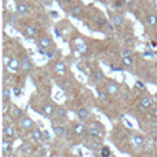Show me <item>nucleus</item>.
<instances>
[{
	"instance_id": "10",
	"label": "nucleus",
	"mask_w": 157,
	"mask_h": 157,
	"mask_svg": "<svg viewBox=\"0 0 157 157\" xmlns=\"http://www.w3.org/2000/svg\"><path fill=\"white\" fill-rule=\"evenodd\" d=\"M6 65H7V68L10 69V71H14V72H15L17 69H18L19 66H21V62H18V61L15 59V58H13V59L8 61V62L6 63Z\"/></svg>"
},
{
	"instance_id": "14",
	"label": "nucleus",
	"mask_w": 157,
	"mask_h": 157,
	"mask_svg": "<svg viewBox=\"0 0 157 157\" xmlns=\"http://www.w3.org/2000/svg\"><path fill=\"white\" fill-rule=\"evenodd\" d=\"M43 113L47 114V116H51V114L54 113V106H52L51 103H46V105H43Z\"/></svg>"
},
{
	"instance_id": "29",
	"label": "nucleus",
	"mask_w": 157,
	"mask_h": 157,
	"mask_svg": "<svg viewBox=\"0 0 157 157\" xmlns=\"http://www.w3.org/2000/svg\"><path fill=\"white\" fill-rule=\"evenodd\" d=\"M101 155H102L103 157H109V156H112V153H110V149H109V147H102V149H101Z\"/></svg>"
},
{
	"instance_id": "43",
	"label": "nucleus",
	"mask_w": 157,
	"mask_h": 157,
	"mask_svg": "<svg viewBox=\"0 0 157 157\" xmlns=\"http://www.w3.org/2000/svg\"><path fill=\"white\" fill-rule=\"evenodd\" d=\"M61 2H62V3H69L71 0H61Z\"/></svg>"
},
{
	"instance_id": "40",
	"label": "nucleus",
	"mask_w": 157,
	"mask_h": 157,
	"mask_svg": "<svg viewBox=\"0 0 157 157\" xmlns=\"http://www.w3.org/2000/svg\"><path fill=\"white\" fill-rule=\"evenodd\" d=\"M152 114H153V117H155V119L157 120V106L152 110Z\"/></svg>"
},
{
	"instance_id": "21",
	"label": "nucleus",
	"mask_w": 157,
	"mask_h": 157,
	"mask_svg": "<svg viewBox=\"0 0 157 157\" xmlns=\"http://www.w3.org/2000/svg\"><path fill=\"white\" fill-rule=\"evenodd\" d=\"M146 22L150 25V26H156L157 25V15H155V14H149L146 18Z\"/></svg>"
},
{
	"instance_id": "44",
	"label": "nucleus",
	"mask_w": 157,
	"mask_h": 157,
	"mask_svg": "<svg viewBox=\"0 0 157 157\" xmlns=\"http://www.w3.org/2000/svg\"><path fill=\"white\" fill-rule=\"evenodd\" d=\"M156 39H157V36H156Z\"/></svg>"
},
{
	"instance_id": "23",
	"label": "nucleus",
	"mask_w": 157,
	"mask_h": 157,
	"mask_svg": "<svg viewBox=\"0 0 157 157\" xmlns=\"http://www.w3.org/2000/svg\"><path fill=\"white\" fill-rule=\"evenodd\" d=\"M65 131H66V128L62 127V125H57V127L54 128V132L57 136H62L63 134H65Z\"/></svg>"
},
{
	"instance_id": "41",
	"label": "nucleus",
	"mask_w": 157,
	"mask_h": 157,
	"mask_svg": "<svg viewBox=\"0 0 157 157\" xmlns=\"http://www.w3.org/2000/svg\"><path fill=\"white\" fill-rule=\"evenodd\" d=\"M40 2L43 3V4H47V6L51 4V0H40Z\"/></svg>"
},
{
	"instance_id": "33",
	"label": "nucleus",
	"mask_w": 157,
	"mask_h": 157,
	"mask_svg": "<svg viewBox=\"0 0 157 157\" xmlns=\"http://www.w3.org/2000/svg\"><path fill=\"white\" fill-rule=\"evenodd\" d=\"M8 22H10V24H15L17 22V15H14L13 14V15L8 17Z\"/></svg>"
},
{
	"instance_id": "7",
	"label": "nucleus",
	"mask_w": 157,
	"mask_h": 157,
	"mask_svg": "<svg viewBox=\"0 0 157 157\" xmlns=\"http://www.w3.org/2000/svg\"><path fill=\"white\" fill-rule=\"evenodd\" d=\"M14 135H15V128H14L13 125H6V128H4V138L13 139Z\"/></svg>"
},
{
	"instance_id": "31",
	"label": "nucleus",
	"mask_w": 157,
	"mask_h": 157,
	"mask_svg": "<svg viewBox=\"0 0 157 157\" xmlns=\"http://www.w3.org/2000/svg\"><path fill=\"white\" fill-rule=\"evenodd\" d=\"M131 54H132V52H131V50H130V48H124V50H121V57H130Z\"/></svg>"
},
{
	"instance_id": "5",
	"label": "nucleus",
	"mask_w": 157,
	"mask_h": 157,
	"mask_svg": "<svg viewBox=\"0 0 157 157\" xmlns=\"http://www.w3.org/2000/svg\"><path fill=\"white\" fill-rule=\"evenodd\" d=\"M150 106H152V99H150V97H144L141 99V105H139V109L141 110H147V109H150Z\"/></svg>"
},
{
	"instance_id": "8",
	"label": "nucleus",
	"mask_w": 157,
	"mask_h": 157,
	"mask_svg": "<svg viewBox=\"0 0 157 157\" xmlns=\"http://www.w3.org/2000/svg\"><path fill=\"white\" fill-rule=\"evenodd\" d=\"M54 71L59 75L66 73V65L63 62H61V61H58V62H55V65H54Z\"/></svg>"
},
{
	"instance_id": "26",
	"label": "nucleus",
	"mask_w": 157,
	"mask_h": 157,
	"mask_svg": "<svg viewBox=\"0 0 157 157\" xmlns=\"http://www.w3.org/2000/svg\"><path fill=\"white\" fill-rule=\"evenodd\" d=\"M19 150H21V153H26L28 155V153L32 152V146H30L29 144H24L21 147H19Z\"/></svg>"
},
{
	"instance_id": "17",
	"label": "nucleus",
	"mask_w": 157,
	"mask_h": 157,
	"mask_svg": "<svg viewBox=\"0 0 157 157\" xmlns=\"http://www.w3.org/2000/svg\"><path fill=\"white\" fill-rule=\"evenodd\" d=\"M26 11H28V6L25 4V3H17V13H18L19 15L25 14Z\"/></svg>"
},
{
	"instance_id": "18",
	"label": "nucleus",
	"mask_w": 157,
	"mask_h": 157,
	"mask_svg": "<svg viewBox=\"0 0 157 157\" xmlns=\"http://www.w3.org/2000/svg\"><path fill=\"white\" fill-rule=\"evenodd\" d=\"M87 132V127L84 124H76L75 125V134H77V135H81V134Z\"/></svg>"
},
{
	"instance_id": "28",
	"label": "nucleus",
	"mask_w": 157,
	"mask_h": 157,
	"mask_svg": "<svg viewBox=\"0 0 157 157\" xmlns=\"http://www.w3.org/2000/svg\"><path fill=\"white\" fill-rule=\"evenodd\" d=\"M106 90H108V92H110V94H113V92L117 91V86L114 83H110L108 84V87H106Z\"/></svg>"
},
{
	"instance_id": "1",
	"label": "nucleus",
	"mask_w": 157,
	"mask_h": 157,
	"mask_svg": "<svg viewBox=\"0 0 157 157\" xmlns=\"http://www.w3.org/2000/svg\"><path fill=\"white\" fill-rule=\"evenodd\" d=\"M87 134H88V136H91L92 139L99 141V139L103 136V128H102V125H99V124H97V123H95L92 127L87 128Z\"/></svg>"
},
{
	"instance_id": "12",
	"label": "nucleus",
	"mask_w": 157,
	"mask_h": 157,
	"mask_svg": "<svg viewBox=\"0 0 157 157\" xmlns=\"http://www.w3.org/2000/svg\"><path fill=\"white\" fill-rule=\"evenodd\" d=\"M57 114H58V117L62 119V120H65L66 117H68V112H66V109L63 108V106H58L57 108Z\"/></svg>"
},
{
	"instance_id": "9",
	"label": "nucleus",
	"mask_w": 157,
	"mask_h": 157,
	"mask_svg": "<svg viewBox=\"0 0 157 157\" xmlns=\"http://www.w3.org/2000/svg\"><path fill=\"white\" fill-rule=\"evenodd\" d=\"M88 116H90V113H88V110H87L84 106H81V108H78L77 109V117L80 120H86V119H88Z\"/></svg>"
},
{
	"instance_id": "32",
	"label": "nucleus",
	"mask_w": 157,
	"mask_h": 157,
	"mask_svg": "<svg viewBox=\"0 0 157 157\" xmlns=\"http://www.w3.org/2000/svg\"><path fill=\"white\" fill-rule=\"evenodd\" d=\"M123 39H124V41L130 43V41H132V35H131V33H127V35L123 36Z\"/></svg>"
},
{
	"instance_id": "42",
	"label": "nucleus",
	"mask_w": 157,
	"mask_h": 157,
	"mask_svg": "<svg viewBox=\"0 0 157 157\" xmlns=\"http://www.w3.org/2000/svg\"><path fill=\"white\" fill-rule=\"evenodd\" d=\"M153 142H155V145H156V146H157V135L155 136V139H153Z\"/></svg>"
},
{
	"instance_id": "13",
	"label": "nucleus",
	"mask_w": 157,
	"mask_h": 157,
	"mask_svg": "<svg viewBox=\"0 0 157 157\" xmlns=\"http://www.w3.org/2000/svg\"><path fill=\"white\" fill-rule=\"evenodd\" d=\"M11 145H13V139H3V152L7 153L8 150H11Z\"/></svg>"
},
{
	"instance_id": "11",
	"label": "nucleus",
	"mask_w": 157,
	"mask_h": 157,
	"mask_svg": "<svg viewBox=\"0 0 157 157\" xmlns=\"http://www.w3.org/2000/svg\"><path fill=\"white\" fill-rule=\"evenodd\" d=\"M112 22H113L114 26L120 28L123 24H124V19H123L121 15H113V17H112Z\"/></svg>"
},
{
	"instance_id": "20",
	"label": "nucleus",
	"mask_w": 157,
	"mask_h": 157,
	"mask_svg": "<svg viewBox=\"0 0 157 157\" xmlns=\"http://www.w3.org/2000/svg\"><path fill=\"white\" fill-rule=\"evenodd\" d=\"M81 7L78 4H76V6H72L71 7V13H72V15L73 17H80L81 15Z\"/></svg>"
},
{
	"instance_id": "37",
	"label": "nucleus",
	"mask_w": 157,
	"mask_h": 157,
	"mask_svg": "<svg viewBox=\"0 0 157 157\" xmlns=\"http://www.w3.org/2000/svg\"><path fill=\"white\" fill-rule=\"evenodd\" d=\"M99 98L102 101H105L106 98H108V94H106V92H99Z\"/></svg>"
},
{
	"instance_id": "16",
	"label": "nucleus",
	"mask_w": 157,
	"mask_h": 157,
	"mask_svg": "<svg viewBox=\"0 0 157 157\" xmlns=\"http://www.w3.org/2000/svg\"><path fill=\"white\" fill-rule=\"evenodd\" d=\"M121 63L125 66V68H130V66H132V63H134V58H132V55H130V57H123Z\"/></svg>"
},
{
	"instance_id": "6",
	"label": "nucleus",
	"mask_w": 157,
	"mask_h": 157,
	"mask_svg": "<svg viewBox=\"0 0 157 157\" xmlns=\"http://www.w3.org/2000/svg\"><path fill=\"white\" fill-rule=\"evenodd\" d=\"M21 127L24 128V130H30V128H33V127H35V124H33V120L29 119V117H22Z\"/></svg>"
},
{
	"instance_id": "30",
	"label": "nucleus",
	"mask_w": 157,
	"mask_h": 157,
	"mask_svg": "<svg viewBox=\"0 0 157 157\" xmlns=\"http://www.w3.org/2000/svg\"><path fill=\"white\" fill-rule=\"evenodd\" d=\"M90 147H91L92 150H101V146H99V142H92V144H90Z\"/></svg>"
},
{
	"instance_id": "15",
	"label": "nucleus",
	"mask_w": 157,
	"mask_h": 157,
	"mask_svg": "<svg viewBox=\"0 0 157 157\" xmlns=\"http://www.w3.org/2000/svg\"><path fill=\"white\" fill-rule=\"evenodd\" d=\"M92 77H94L95 81H102L103 78H105V75H103V72L101 71V69H98V71H94V73H92Z\"/></svg>"
},
{
	"instance_id": "25",
	"label": "nucleus",
	"mask_w": 157,
	"mask_h": 157,
	"mask_svg": "<svg viewBox=\"0 0 157 157\" xmlns=\"http://www.w3.org/2000/svg\"><path fill=\"white\" fill-rule=\"evenodd\" d=\"M10 97H11V90L7 88V87H4V88H3V101L7 102V101L10 99Z\"/></svg>"
},
{
	"instance_id": "36",
	"label": "nucleus",
	"mask_w": 157,
	"mask_h": 157,
	"mask_svg": "<svg viewBox=\"0 0 157 157\" xmlns=\"http://www.w3.org/2000/svg\"><path fill=\"white\" fill-rule=\"evenodd\" d=\"M105 24H106V21H105L103 18H99V19L97 21V25H98V26H103Z\"/></svg>"
},
{
	"instance_id": "35",
	"label": "nucleus",
	"mask_w": 157,
	"mask_h": 157,
	"mask_svg": "<svg viewBox=\"0 0 157 157\" xmlns=\"http://www.w3.org/2000/svg\"><path fill=\"white\" fill-rule=\"evenodd\" d=\"M123 4H124V2H121V0H116V3H114V7H116V8H121Z\"/></svg>"
},
{
	"instance_id": "2",
	"label": "nucleus",
	"mask_w": 157,
	"mask_h": 157,
	"mask_svg": "<svg viewBox=\"0 0 157 157\" xmlns=\"http://www.w3.org/2000/svg\"><path fill=\"white\" fill-rule=\"evenodd\" d=\"M51 44L52 43H51V40H50L48 37H41L40 40H39V48H40V51L44 54V52L51 47Z\"/></svg>"
},
{
	"instance_id": "38",
	"label": "nucleus",
	"mask_w": 157,
	"mask_h": 157,
	"mask_svg": "<svg viewBox=\"0 0 157 157\" xmlns=\"http://www.w3.org/2000/svg\"><path fill=\"white\" fill-rule=\"evenodd\" d=\"M43 138H46V141H50V138H51V136H50V134L47 132V131H44V132H43Z\"/></svg>"
},
{
	"instance_id": "34",
	"label": "nucleus",
	"mask_w": 157,
	"mask_h": 157,
	"mask_svg": "<svg viewBox=\"0 0 157 157\" xmlns=\"http://www.w3.org/2000/svg\"><path fill=\"white\" fill-rule=\"evenodd\" d=\"M68 84H69V81H61V83H59V87H61L62 90H66V88H68Z\"/></svg>"
},
{
	"instance_id": "19",
	"label": "nucleus",
	"mask_w": 157,
	"mask_h": 157,
	"mask_svg": "<svg viewBox=\"0 0 157 157\" xmlns=\"http://www.w3.org/2000/svg\"><path fill=\"white\" fill-rule=\"evenodd\" d=\"M36 33H37V29H36L35 26H26V28H25V35L29 36V37L36 36Z\"/></svg>"
},
{
	"instance_id": "24",
	"label": "nucleus",
	"mask_w": 157,
	"mask_h": 157,
	"mask_svg": "<svg viewBox=\"0 0 157 157\" xmlns=\"http://www.w3.org/2000/svg\"><path fill=\"white\" fill-rule=\"evenodd\" d=\"M24 116V112L21 110V109H18L17 106H13V117H15V119H19V117Z\"/></svg>"
},
{
	"instance_id": "4",
	"label": "nucleus",
	"mask_w": 157,
	"mask_h": 157,
	"mask_svg": "<svg viewBox=\"0 0 157 157\" xmlns=\"http://www.w3.org/2000/svg\"><path fill=\"white\" fill-rule=\"evenodd\" d=\"M30 139H32V142H35V144L43 141V132H41L40 130H37V128H33L32 134H30Z\"/></svg>"
},
{
	"instance_id": "27",
	"label": "nucleus",
	"mask_w": 157,
	"mask_h": 157,
	"mask_svg": "<svg viewBox=\"0 0 157 157\" xmlns=\"http://www.w3.org/2000/svg\"><path fill=\"white\" fill-rule=\"evenodd\" d=\"M77 51H80L81 54H86V52H88V46H87V44H78Z\"/></svg>"
},
{
	"instance_id": "22",
	"label": "nucleus",
	"mask_w": 157,
	"mask_h": 157,
	"mask_svg": "<svg viewBox=\"0 0 157 157\" xmlns=\"http://www.w3.org/2000/svg\"><path fill=\"white\" fill-rule=\"evenodd\" d=\"M132 142L136 145V146H142V145L145 144V139H144V136H141V135H134Z\"/></svg>"
},
{
	"instance_id": "39",
	"label": "nucleus",
	"mask_w": 157,
	"mask_h": 157,
	"mask_svg": "<svg viewBox=\"0 0 157 157\" xmlns=\"http://www.w3.org/2000/svg\"><path fill=\"white\" fill-rule=\"evenodd\" d=\"M123 2H124V4H127V6H132L135 0H123Z\"/></svg>"
},
{
	"instance_id": "3",
	"label": "nucleus",
	"mask_w": 157,
	"mask_h": 157,
	"mask_svg": "<svg viewBox=\"0 0 157 157\" xmlns=\"http://www.w3.org/2000/svg\"><path fill=\"white\" fill-rule=\"evenodd\" d=\"M21 68L24 72H30L32 71V62H30V59L26 57V55H24V57L21 58Z\"/></svg>"
}]
</instances>
